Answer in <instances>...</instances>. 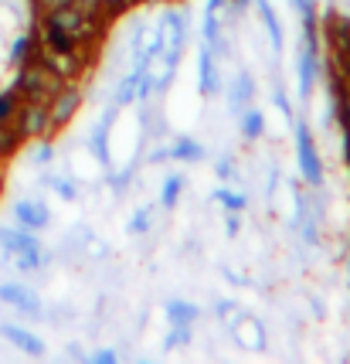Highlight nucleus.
<instances>
[{
    "mask_svg": "<svg viewBox=\"0 0 350 364\" xmlns=\"http://www.w3.org/2000/svg\"><path fill=\"white\" fill-rule=\"evenodd\" d=\"M65 82L55 79L45 65L28 62V65H17V75H14V89L21 95V102H51V95L62 89Z\"/></svg>",
    "mask_w": 350,
    "mask_h": 364,
    "instance_id": "obj_1",
    "label": "nucleus"
},
{
    "mask_svg": "<svg viewBox=\"0 0 350 364\" xmlns=\"http://www.w3.org/2000/svg\"><path fill=\"white\" fill-rule=\"evenodd\" d=\"M14 129L21 133L24 143H34V140H51V119H48V102H21L17 116L11 119Z\"/></svg>",
    "mask_w": 350,
    "mask_h": 364,
    "instance_id": "obj_2",
    "label": "nucleus"
},
{
    "mask_svg": "<svg viewBox=\"0 0 350 364\" xmlns=\"http://www.w3.org/2000/svg\"><path fill=\"white\" fill-rule=\"evenodd\" d=\"M82 102H85V92H82L79 82H65L58 92L51 95L48 102V119H51V133H62L75 116H79Z\"/></svg>",
    "mask_w": 350,
    "mask_h": 364,
    "instance_id": "obj_3",
    "label": "nucleus"
},
{
    "mask_svg": "<svg viewBox=\"0 0 350 364\" xmlns=\"http://www.w3.org/2000/svg\"><path fill=\"white\" fill-rule=\"evenodd\" d=\"M296 160H300V174L306 177V184L319 188L323 184V160H319L317 140L306 123H296Z\"/></svg>",
    "mask_w": 350,
    "mask_h": 364,
    "instance_id": "obj_4",
    "label": "nucleus"
},
{
    "mask_svg": "<svg viewBox=\"0 0 350 364\" xmlns=\"http://www.w3.org/2000/svg\"><path fill=\"white\" fill-rule=\"evenodd\" d=\"M0 300L11 303L14 310L28 314V317H38V320L45 317V314H41V310H45V306H41V300L34 296L28 286H21V283H0Z\"/></svg>",
    "mask_w": 350,
    "mask_h": 364,
    "instance_id": "obj_5",
    "label": "nucleus"
},
{
    "mask_svg": "<svg viewBox=\"0 0 350 364\" xmlns=\"http://www.w3.org/2000/svg\"><path fill=\"white\" fill-rule=\"evenodd\" d=\"M0 249L7 255H34V252H45L41 242L34 232L28 228H0Z\"/></svg>",
    "mask_w": 350,
    "mask_h": 364,
    "instance_id": "obj_6",
    "label": "nucleus"
},
{
    "mask_svg": "<svg viewBox=\"0 0 350 364\" xmlns=\"http://www.w3.org/2000/svg\"><path fill=\"white\" fill-rule=\"evenodd\" d=\"M197 89L201 95H218L222 89V82H218V62H214V51L211 48H201V55H197Z\"/></svg>",
    "mask_w": 350,
    "mask_h": 364,
    "instance_id": "obj_7",
    "label": "nucleus"
},
{
    "mask_svg": "<svg viewBox=\"0 0 350 364\" xmlns=\"http://www.w3.org/2000/svg\"><path fill=\"white\" fill-rule=\"evenodd\" d=\"M14 218H17L21 228H28V232H41V228L51 222V211L45 205H38V201H17Z\"/></svg>",
    "mask_w": 350,
    "mask_h": 364,
    "instance_id": "obj_8",
    "label": "nucleus"
},
{
    "mask_svg": "<svg viewBox=\"0 0 350 364\" xmlns=\"http://www.w3.org/2000/svg\"><path fill=\"white\" fill-rule=\"evenodd\" d=\"M0 337H7L14 348H21L24 354H31V358H41V354H45V341L34 337L31 331H24V327H17V323H0Z\"/></svg>",
    "mask_w": 350,
    "mask_h": 364,
    "instance_id": "obj_9",
    "label": "nucleus"
},
{
    "mask_svg": "<svg viewBox=\"0 0 350 364\" xmlns=\"http://www.w3.org/2000/svg\"><path fill=\"white\" fill-rule=\"evenodd\" d=\"M317 72H319V51L317 48H302V55H300V95L302 99L313 95Z\"/></svg>",
    "mask_w": 350,
    "mask_h": 364,
    "instance_id": "obj_10",
    "label": "nucleus"
},
{
    "mask_svg": "<svg viewBox=\"0 0 350 364\" xmlns=\"http://www.w3.org/2000/svg\"><path fill=\"white\" fill-rule=\"evenodd\" d=\"M252 95H255L252 75H248V72H239V79L231 82V89H228V106H231V112H235V116H241V112L248 109Z\"/></svg>",
    "mask_w": 350,
    "mask_h": 364,
    "instance_id": "obj_11",
    "label": "nucleus"
},
{
    "mask_svg": "<svg viewBox=\"0 0 350 364\" xmlns=\"http://www.w3.org/2000/svg\"><path fill=\"white\" fill-rule=\"evenodd\" d=\"M235 331H239L241 344L248 350H266V327H262L255 317H245V314H241L239 323H235Z\"/></svg>",
    "mask_w": 350,
    "mask_h": 364,
    "instance_id": "obj_12",
    "label": "nucleus"
},
{
    "mask_svg": "<svg viewBox=\"0 0 350 364\" xmlns=\"http://www.w3.org/2000/svg\"><path fill=\"white\" fill-rule=\"evenodd\" d=\"M21 146H24V140H21V133L14 129V123H0V167L17 157Z\"/></svg>",
    "mask_w": 350,
    "mask_h": 364,
    "instance_id": "obj_13",
    "label": "nucleus"
},
{
    "mask_svg": "<svg viewBox=\"0 0 350 364\" xmlns=\"http://www.w3.org/2000/svg\"><path fill=\"white\" fill-rule=\"evenodd\" d=\"M38 51H41L38 31L24 34V38H17L14 48H11V62H14V65H28V62H34V58H38Z\"/></svg>",
    "mask_w": 350,
    "mask_h": 364,
    "instance_id": "obj_14",
    "label": "nucleus"
},
{
    "mask_svg": "<svg viewBox=\"0 0 350 364\" xmlns=\"http://www.w3.org/2000/svg\"><path fill=\"white\" fill-rule=\"evenodd\" d=\"M255 7H258V17H262V24L269 28V41L275 51H283V24H279V17L272 11L269 0H255Z\"/></svg>",
    "mask_w": 350,
    "mask_h": 364,
    "instance_id": "obj_15",
    "label": "nucleus"
},
{
    "mask_svg": "<svg viewBox=\"0 0 350 364\" xmlns=\"http://www.w3.org/2000/svg\"><path fill=\"white\" fill-rule=\"evenodd\" d=\"M163 38H170V45L184 48V41H187V17L170 11V14L163 17Z\"/></svg>",
    "mask_w": 350,
    "mask_h": 364,
    "instance_id": "obj_16",
    "label": "nucleus"
},
{
    "mask_svg": "<svg viewBox=\"0 0 350 364\" xmlns=\"http://www.w3.org/2000/svg\"><path fill=\"white\" fill-rule=\"evenodd\" d=\"M146 75V68H136L133 65V72H129L126 79L119 82V89H116V106H126V102H136V89H140V79Z\"/></svg>",
    "mask_w": 350,
    "mask_h": 364,
    "instance_id": "obj_17",
    "label": "nucleus"
},
{
    "mask_svg": "<svg viewBox=\"0 0 350 364\" xmlns=\"http://www.w3.org/2000/svg\"><path fill=\"white\" fill-rule=\"evenodd\" d=\"M201 317V310L194 306V303H187V300H170L167 303V320L170 323H191L194 327V320Z\"/></svg>",
    "mask_w": 350,
    "mask_h": 364,
    "instance_id": "obj_18",
    "label": "nucleus"
},
{
    "mask_svg": "<svg viewBox=\"0 0 350 364\" xmlns=\"http://www.w3.org/2000/svg\"><path fill=\"white\" fill-rule=\"evenodd\" d=\"M170 157L174 160H201L204 157V146L191 136H177L174 146H170Z\"/></svg>",
    "mask_w": 350,
    "mask_h": 364,
    "instance_id": "obj_19",
    "label": "nucleus"
},
{
    "mask_svg": "<svg viewBox=\"0 0 350 364\" xmlns=\"http://www.w3.org/2000/svg\"><path fill=\"white\" fill-rule=\"evenodd\" d=\"M241 133H245V140H258L266 133V116L258 109H245L241 112Z\"/></svg>",
    "mask_w": 350,
    "mask_h": 364,
    "instance_id": "obj_20",
    "label": "nucleus"
},
{
    "mask_svg": "<svg viewBox=\"0 0 350 364\" xmlns=\"http://www.w3.org/2000/svg\"><path fill=\"white\" fill-rule=\"evenodd\" d=\"M187 188V181H184V174H170L167 181H163V191H160V205L163 208H174L177 198H180V191Z\"/></svg>",
    "mask_w": 350,
    "mask_h": 364,
    "instance_id": "obj_21",
    "label": "nucleus"
},
{
    "mask_svg": "<svg viewBox=\"0 0 350 364\" xmlns=\"http://www.w3.org/2000/svg\"><path fill=\"white\" fill-rule=\"evenodd\" d=\"M17 109H21V95H17V89L11 85V89L0 92V123H11L17 116Z\"/></svg>",
    "mask_w": 350,
    "mask_h": 364,
    "instance_id": "obj_22",
    "label": "nucleus"
},
{
    "mask_svg": "<svg viewBox=\"0 0 350 364\" xmlns=\"http://www.w3.org/2000/svg\"><path fill=\"white\" fill-rule=\"evenodd\" d=\"M45 184H48L55 194H62L65 201H75V198H79V184H72V181H65V177L45 174Z\"/></svg>",
    "mask_w": 350,
    "mask_h": 364,
    "instance_id": "obj_23",
    "label": "nucleus"
},
{
    "mask_svg": "<svg viewBox=\"0 0 350 364\" xmlns=\"http://www.w3.org/2000/svg\"><path fill=\"white\" fill-rule=\"evenodd\" d=\"M214 201H222L228 211H239V215L245 211V205H248L241 191H228V188H218V191H214Z\"/></svg>",
    "mask_w": 350,
    "mask_h": 364,
    "instance_id": "obj_24",
    "label": "nucleus"
},
{
    "mask_svg": "<svg viewBox=\"0 0 350 364\" xmlns=\"http://www.w3.org/2000/svg\"><path fill=\"white\" fill-rule=\"evenodd\" d=\"M133 7H136V0H102V14L109 17V21H119V17H126Z\"/></svg>",
    "mask_w": 350,
    "mask_h": 364,
    "instance_id": "obj_25",
    "label": "nucleus"
},
{
    "mask_svg": "<svg viewBox=\"0 0 350 364\" xmlns=\"http://www.w3.org/2000/svg\"><path fill=\"white\" fill-rule=\"evenodd\" d=\"M150 225H153V208H143V211H136V215L129 218V232H133V235H146Z\"/></svg>",
    "mask_w": 350,
    "mask_h": 364,
    "instance_id": "obj_26",
    "label": "nucleus"
},
{
    "mask_svg": "<svg viewBox=\"0 0 350 364\" xmlns=\"http://www.w3.org/2000/svg\"><path fill=\"white\" fill-rule=\"evenodd\" d=\"M187 341H191V323H174V331L167 333L163 348L174 350V348H180V344H187Z\"/></svg>",
    "mask_w": 350,
    "mask_h": 364,
    "instance_id": "obj_27",
    "label": "nucleus"
},
{
    "mask_svg": "<svg viewBox=\"0 0 350 364\" xmlns=\"http://www.w3.org/2000/svg\"><path fill=\"white\" fill-rule=\"evenodd\" d=\"M55 160V146H51V140H41V146L34 150V164H51Z\"/></svg>",
    "mask_w": 350,
    "mask_h": 364,
    "instance_id": "obj_28",
    "label": "nucleus"
},
{
    "mask_svg": "<svg viewBox=\"0 0 350 364\" xmlns=\"http://www.w3.org/2000/svg\"><path fill=\"white\" fill-rule=\"evenodd\" d=\"M235 310H239V306H235L231 300H218V310H214V317H218V320H235ZM239 317H241V314H239ZM235 323H239V320H235Z\"/></svg>",
    "mask_w": 350,
    "mask_h": 364,
    "instance_id": "obj_29",
    "label": "nucleus"
},
{
    "mask_svg": "<svg viewBox=\"0 0 350 364\" xmlns=\"http://www.w3.org/2000/svg\"><path fill=\"white\" fill-rule=\"evenodd\" d=\"M65 4H75V0H34V11H38V17H41V14H48V11L65 7Z\"/></svg>",
    "mask_w": 350,
    "mask_h": 364,
    "instance_id": "obj_30",
    "label": "nucleus"
},
{
    "mask_svg": "<svg viewBox=\"0 0 350 364\" xmlns=\"http://www.w3.org/2000/svg\"><path fill=\"white\" fill-rule=\"evenodd\" d=\"M89 361H92V364H116V361H119V354H116V350H109V348H102V350H96V354H89Z\"/></svg>",
    "mask_w": 350,
    "mask_h": 364,
    "instance_id": "obj_31",
    "label": "nucleus"
},
{
    "mask_svg": "<svg viewBox=\"0 0 350 364\" xmlns=\"http://www.w3.org/2000/svg\"><path fill=\"white\" fill-rule=\"evenodd\" d=\"M272 102H275V109L283 112V116H289V119H292V106H289V99H286V92H283V89H275Z\"/></svg>",
    "mask_w": 350,
    "mask_h": 364,
    "instance_id": "obj_32",
    "label": "nucleus"
},
{
    "mask_svg": "<svg viewBox=\"0 0 350 364\" xmlns=\"http://www.w3.org/2000/svg\"><path fill=\"white\" fill-rule=\"evenodd\" d=\"M214 171H218V177H222V181H231V177H235V164H231L228 157H222L218 164H214Z\"/></svg>",
    "mask_w": 350,
    "mask_h": 364,
    "instance_id": "obj_33",
    "label": "nucleus"
},
{
    "mask_svg": "<svg viewBox=\"0 0 350 364\" xmlns=\"http://www.w3.org/2000/svg\"><path fill=\"white\" fill-rule=\"evenodd\" d=\"M239 228H241V218H239V211H228V235L235 238V235H239Z\"/></svg>",
    "mask_w": 350,
    "mask_h": 364,
    "instance_id": "obj_34",
    "label": "nucleus"
},
{
    "mask_svg": "<svg viewBox=\"0 0 350 364\" xmlns=\"http://www.w3.org/2000/svg\"><path fill=\"white\" fill-rule=\"evenodd\" d=\"M68 354H72L75 361H89V354H85L82 348H75V344H68Z\"/></svg>",
    "mask_w": 350,
    "mask_h": 364,
    "instance_id": "obj_35",
    "label": "nucleus"
},
{
    "mask_svg": "<svg viewBox=\"0 0 350 364\" xmlns=\"http://www.w3.org/2000/svg\"><path fill=\"white\" fill-rule=\"evenodd\" d=\"M150 160H153V164H163V160H170V150H153Z\"/></svg>",
    "mask_w": 350,
    "mask_h": 364,
    "instance_id": "obj_36",
    "label": "nucleus"
},
{
    "mask_svg": "<svg viewBox=\"0 0 350 364\" xmlns=\"http://www.w3.org/2000/svg\"><path fill=\"white\" fill-rule=\"evenodd\" d=\"M340 75H344V82L350 85V55L344 58V62H340Z\"/></svg>",
    "mask_w": 350,
    "mask_h": 364,
    "instance_id": "obj_37",
    "label": "nucleus"
},
{
    "mask_svg": "<svg viewBox=\"0 0 350 364\" xmlns=\"http://www.w3.org/2000/svg\"><path fill=\"white\" fill-rule=\"evenodd\" d=\"M235 7H239V11L241 7H248V0H235Z\"/></svg>",
    "mask_w": 350,
    "mask_h": 364,
    "instance_id": "obj_38",
    "label": "nucleus"
},
{
    "mask_svg": "<svg viewBox=\"0 0 350 364\" xmlns=\"http://www.w3.org/2000/svg\"><path fill=\"white\" fill-rule=\"evenodd\" d=\"M0 194H4V177H0Z\"/></svg>",
    "mask_w": 350,
    "mask_h": 364,
    "instance_id": "obj_39",
    "label": "nucleus"
}]
</instances>
